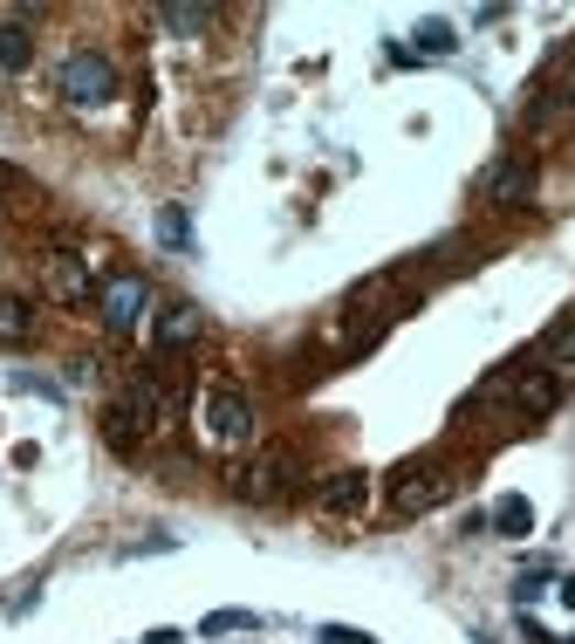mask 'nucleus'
Listing matches in <instances>:
<instances>
[{
  "instance_id": "obj_1",
  "label": "nucleus",
  "mask_w": 575,
  "mask_h": 644,
  "mask_svg": "<svg viewBox=\"0 0 575 644\" xmlns=\"http://www.w3.org/2000/svg\"><path fill=\"white\" fill-rule=\"evenodd\" d=\"M295 480H302V459H295V446H268V452H253L247 467L234 473L240 501H288V494H295Z\"/></svg>"
},
{
  "instance_id": "obj_23",
  "label": "nucleus",
  "mask_w": 575,
  "mask_h": 644,
  "mask_svg": "<svg viewBox=\"0 0 575 644\" xmlns=\"http://www.w3.org/2000/svg\"><path fill=\"white\" fill-rule=\"evenodd\" d=\"M562 603H575V576H568V582H562Z\"/></svg>"
},
{
  "instance_id": "obj_20",
  "label": "nucleus",
  "mask_w": 575,
  "mask_h": 644,
  "mask_svg": "<svg viewBox=\"0 0 575 644\" xmlns=\"http://www.w3.org/2000/svg\"><path fill=\"white\" fill-rule=\"evenodd\" d=\"M541 582H549V563H541V569H521V582H514V603H521V610L541 597Z\"/></svg>"
},
{
  "instance_id": "obj_9",
  "label": "nucleus",
  "mask_w": 575,
  "mask_h": 644,
  "mask_svg": "<svg viewBox=\"0 0 575 644\" xmlns=\"http://www.w3.org/2000/svg\"><path fill=\"white\" fill-rule=\"evenodd\" d=\"M151 336H158V350H165V357H178V350H192L206 336V316L192 309V302H172V309L151 323Z\"/></svg>"
},
{
  "instance_id": "obj_2",
  "label": "nucleus",
  "mask_w": 575,
  "mask_h": 644,
  "mask_svg": "<svg viewBox=\"0 0 575 644\" xmlns=\"http://www.w3.org/2000/svg\"><path fill=\"white\" fill-rule=\"evenodd\" d=\"M96 316H104V329H110V336L138 329V323L151 316V282H144L138 268H117V274H104V288H96Z\"/></svg>"
},
{
  "instance_id": "obj_16",
  "label": "nucleus",
  "mask_w": 575,
  "mask_h": 644,
  "mask_svg": "<svg viewBox=\"0 0 575 644\" xmlns=\"http://www.w3.org/2000/svg\"><path fill=\"white\" fill-rule=\"evenodd\" d=\"M158 21H165L172 35H206V28H213L219 14H213V8H165V14H158Z\"/></svg>"
},
{
  "instance_id": "obj_18",
  "label": "nucleus",
  "mask_w": 575,
  "mask_h": 644,
  "mask_svg": "<svg viewBox=\"0 0 575 644\" xmlns=\"http://www.w3.org/2000/svg\"><path fill=\"white\" fill-rule=\"evenodd\" d=\"M541 350H549L555 371H568V363H575V316H568L562 329H549V343H541Z\"/></svg>"
},
{
  "instance_id": "obj_10",
  "label": "nucleus",
  "mask_w": 575,
  "mask_h": 644,
  "mask_svg": "<svg viewBox=\"0 0 575 644\" xmlns=\"http://www.w3.org/2000/svg\"><path fill=\"white\" fill-rule=\"evenodd\" d=\"M315 501H323V514H364V501H370V473H357V467H349V473H329Z\"/></svg>"
},
{
  "instance_id": "obj_11",
  "label": "nucleus",
  "mask_w": 575,
  "mask_h": 644,
  "mask_svg": "<svg viewBox=\"0 0 575 644\" xmlns=\"http://www.w3.org/2000/svg\"><path fill=\"white\" fill-rule=\"evenodd\" d=\"M528 193H534V165H528V159L487 172V199H493V206H528Z\"/></svg>"
},
{
  "instance_id": "obj_5",
  "label": "nucleus",
  "mask_w": 575,
  "mask_h": 644,
  "mask_svg": "<svg viewBox=\"0 0 575 644\" xmlns=\"http://www.w3.org/2000/svg\"><path fill=\"white\" fill-rule=\"evenodd\" d=\"M445 494H453V480H445V467H432V459H411V467H398L391 480V507L411 521V514H432Z\"/></svg>"
},
{
  "instance_id": "obj_14",
  "label": "nucleus",
  "mask_w": 575,
  "mask_h": 644,
  "mask_svg": "<svg viewBox=\"0 0 575 644\" xmlns=\"http://www.w3.org/2000/svg\"><path fill=\"white\" fill-rule=\"evenodd\" d=\"M28 63H35V35L21 21H8L0 28V69H28Z\"/></svg>"
},
{
  "instance_id": "obj_21",
  "label": "nucleus",
  "mask_w": 575,
  "mask_h": 644,
  "mask_svg": "<svg viewBox=\"0 0 575 644\" xmlns=\"http://www.w3.org/2000/svg\"><path fill=\"white\" fill-rule=\"evenodd\" d=\"M315 637H323V644H370L364 631H349V624H323V631H315Z\"/></svg>"
},
{
  "instance_id": "obj_15",
  "label": "nucleus",
  "mask_w": 575,
  "mask_h": 644,
  "mask_svg": "<svg viewBox=\"0 0 575 644\" xmlns=\"http://www.w3.org/2000/svg\"><path fill=\"white\" fill-rule=\"evenodd\" d=\"M158 240H165V248H192V220H185V206H158Z\"/></svg>"
},
{
  "instance_id": "obj_24",
  "label": "nucleus",
  "mask_w": 575,
  "mask_h": 644,
  "mask_svg": "<svg viewBox=\"0 0 575 644\" xmlns=\"http://www.w3.org/2000/svg\"><path fill=\"white\" fill-rule=\"evenodd\" d=\"M568 644H575V637H568Z\"/></svg>"
},
{
  "instance_id": "obj_22",
  "label": "nucleus",
  "mask_w": 575,
  "mask_h": 644,
  "mask_svg": "<svg viewBox=\"0 0 575 644\" xmlns=\"http://www.w3.org/2000/svg\"><path fill=\"white\" fill-rule=\"evenodd\" d=\"M14 186H21V178H14L8 165H0V212H8V193H14Z\"/></svg>"
},
{
  "instance_id": "obj_6",
  "label": "nucleus",
  "mask_w": 575,
  "mask_h": 644,
  "mask_svg": "<svg viewBox=\"0 0 575 644\" xmlns=\"http://www.w3.org/2000/svg\"><path fill=\"white\" fill-rule=\"evenodd\" d=\"M199 425H206V439H213V446H247V439H253V405H247L240 391L219 384V391H206Z\"/></svg>"
},
{
  "instance_id": "obj_3",
  "label": "nucleus",
  "mask_w": 575,
  "mask_h": 644,
  "mask_svg": "<svg viewBox=\"0 0 575 644\" xmlns=\"http://www.w3.org/2000/svg\"><path fill=\"white\" fill-rule=\"evenodd\" d=\"M62 97H69L76 110L110 103V97H117V69H110V55H104V48H76L69 63H62Z\"/></svg>"
},
{
  "instance_id": "obj_12",
  "label": "nucleus",
  "mask_w": 575,
  "mask_h": 644,
  "mask_svg": "<svg viewBox=\"0 0 575 644\" xmlns=\"http://www.w3.org/2000/svg\"><path fill=\"white\" fill-rule=\"evenodd\" d=\"M35 336V302H21V295H0V343H28Z\"/></svg>"
},
{
  "instance_id": "obj_17",
  "label": "nucleus",
  "mask_w": 575,
  "mask_h": 644,
  "mask_svg": "<svg viewBox=\"0 0 575 644\" xmlns=\"http://www.w3.org/2000/svg\"><path fill=\"white\" fill-rule=\"evenodd\" d=\"M253 624H261L253 610H213V618H206L199 631H206V637H234V631H253Z\"/></svg>"
},
{
  "instance_id": "obj_8",
  "label": "nucleus",
  "mask_w": 575,
  "mask_h": 644,
  "mask_svg": "<svg viewBox=\"0 0 575 644\" xmlns=\"http://www.w3.org/2000/svg\"><path fill=\"white\" fill-rule=\"evenodd\" d=\"M562 391H568V371H521L514 405H521V418H549L562 405Z\"/></svg>"
},
{
  "instance_id": "obj_4",
  "label": "nucleus",
  "mask_w": 575,
  "mask_h": 644,
  "mask_svg": "<svg viewBox=\"0 0 575 644\" xmlns=\"http://www.w3.org/2000/svg\"><path fill=\"white\" fill-rule=\"evenodd\" d=\"M42 288H48V302H89V288H96V261L89 254H76V240H62L55 254H42Z\"/></svg>"
},
{
  "instance_id": "obj_13",
  "label": "nucleus",
  "mask_w": 575,
  "mask_h": 644,
  "mask_svg": "<svg viewBox=\"0 0 575 644\" xmlns=\"http://www.w3.org/2000/svg\"><path fill=\"white\" fill-rule=\"evenodd\" d=\"M487 528H500V535H528V528H534V507H528L521 494H500L493 514H487Z\"/></svg>"
},
{
  "instance_id": "obj_19",
  "label": "nucleus",
  "mask_w": 575,
  "mask_h": 644,
  "mask_svg": "<svg viewBox=\"0 0 575 644\" xmlns=\"http://www.w3.org/2000/svg\"><path fill=\"white\" fill-rule=\"evenodd\" d=\"M453 48H459V35H453L445 21H425V28H419V55H453Z\"/></svg>"
},
{
  "instance_id": "obj_7",
  "label": "nucleus",
  "mask_w": 575,
  "mask_h": 644,
  "mask_svg": "<svg viewBox=\"0 0 575 644\" xmlns=\"http://www.w3.org/2000/svg\"><path fill=\"white\" fill-rule=\"evenodd\" d=\"M575 103V42L549 55V69L534 76V97H528V124H541V117H555Z\"/></svg>"
}]
</instances>
